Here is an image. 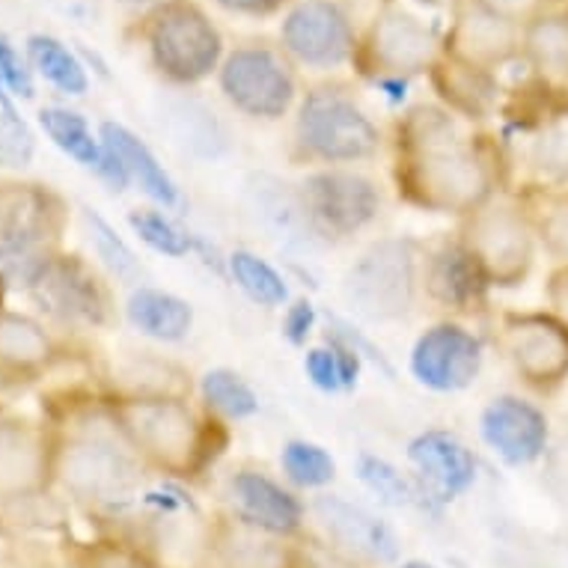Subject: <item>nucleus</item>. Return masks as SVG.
<instances>
[{"instance_id":"nucleus-46","label":"nucleus","mask_w":568,"mask_h":568,"mask_svg":"<svg viewBox=\"0 0 568 568\" xmlns=\"http://www.w3.org/2000/svg\"><path fill=\"white\" fill-rule=\"evenodd\" d=\"M410 3H417V7H429V10H444V7H456L458 0H410Z\"/></svg>"},{"instance_id":"nucleus-40","label":"nucleus","mask_w":568,"mask_h":568,"mask_svg":"<svg viewBox=\"0 0 568 568\" xmlns=\"http://www.w3.org/2000/svg\"><path fill=\"white\" fill-rule=\"evenodd\" d=\"M0 84L7 87L12 95H19V99H33L37 95L30 63L21 57V51L12 45V39L3 30H0Z\"/></svg>"},{"instance_id":"nucleus-8","label":"nucleus","mask_w":568,"mask_h":568,"mask_svg":"<svg viewBox=\"0 0 568 568\" xmlns=\"http://www.w3.org/2000/svg\"><path fill=\"white\" fill-rule=\"evenodd\" d=\"M217 87L233 111L247 120L277 122L298 104V65L280 45L244 42L226 51Z\"/></svg>"},{"instance_id":"nucleus-25","label":"nucleus","mask_w":568,"mask_h":568,"mask_svg":"<svg viewBox=\"0 0 568 568\" xmlns=\"http://www.w3.org/2000/svg\"><path fill=\"white\" fill-rule=\"evenodd\" d=\"M99 138H102V143L108 146V152H111L113 159L120 161L131 185H138L140 191L150 196L159 209H164V212L176 209L179 185L173 182V176H170L168 170H164L159 155H155L134 131L125 129L122 122H102Z\"/></svg>"},{"instance_id":"nucleus-22","label":"nucleus","mask_w":568,"mask_h":568,"mask_svg":"<svg viewBox=\"0 0 568 568\" xmlns=\"http://www.w3.org/2000/svg\"><path fill=\"white\" fill-rule=\"evenodd\" d=\"M485 292L488 283L456 235L423 253V295L429 301L465 313L483 304Z\"/></svg>"},{"instance_id":"nucleus-10","label":"nucleus","mask_w":568,"mask_h":568,"mask_svg":"<svg viewBox=\"0 0 568 568\" xmlns=\"http://www.w3.org/2000/svg\"><path fill=\"white\" fill-rule=\"evenodd\" d=\"M444 57V37L399 3H387L364 30L354 54V65L375 84L410 81L429 75Z\"/></svg>"},{"instance_id":"nucleus-19","label":"nucleus","mask_w":568,"mask_h":568,"mask_svg":"<svg viewBox=\"0 0 568 568\" xmlns=\"http://www.w3.org/2000/svg\"><path fill=\"white\" fill-rule=\"evenodd\" d=\"M226 500L235 518L256 524L262 530L290 536V539L304 530L307 506L301 504L298 494L290 491L277 479H271L265 470H256V467L235 470L226 479Z\"/></svg>"},{"instance_id":"nucleus-36","label":"nucleus","mask_w":568,"mask_h":568,"mask_svg":"<svg viewBox=\"0 0 568 568\" xmlns=\"http://www.w3.org/2000/svg\"><path fill=\"white\" fill-rule=\"evenodd\" d=\"M280 465L290 485L301 491H316L325 485L334 483L336 462L325 447L310 444V440H290L283 453H280Z\"/></svg>"},{"instance_id":"nucleus-17","label":"nucleus","mask_w":568,"mask_h":568,"mask_svg":"<svg viewBox=\"0 0 568 568\" xmlns=\"http://www.w3.org/2000/svg\"><path fill=\"white\" fill-rule=\"evenodd\" d=\"M444 54L494 75L515 57H521V28L479 10L470 0H458L444 33Z\"/></svg>"},{"instance_id":"nucleus-4","label":"nucleus","mask_w":568,"mask_h":568,"mask_svg":"<svg viewBox=\"0 0 568 568\" xmlns=\"http://www.w3.org/2000/svg\"><path fill=\"white\" fill-rule=\"evenodd\" d=\"M152 69L170 87H200L226 57L224 33L200 0H159L140 24Z\"/></svg>"},{"instance_id":"nucleus-15","label":"nucleus","mask_w":568,"mask_h":568,"mask_svg":"<svg viewBox=\"0 0 568 568\" xmlns=\"http://www.w3.org/2000/svg\"><path fill=\"white\" fill-rule=\"evenodd\" d=\"M483 339L453 318L426 327L410 348V373L435 393L467 390L483 373Z\"/></svg>"},{"instance_id":"nucleus-34","label":"nucleus","mask_w":568,"mask_h":568,"mask_svg":"<svg viewBox=\"0 0 568 568\" xmlns=\"http://www.w3.org/2000/svg\"><path fill=\"white\" fill-rule=\"evenodd\" d=\"M361 369V357L348 339H327L325 345L310 348L304 357V373L322 393H339L354 387Z\"/></svg>"},{"instance_id":"nucleus-6","label":"nucleus","mask_w":568,"mask_h":568,"mask_svg":"<svg viewBox=\"0 0 568 568\" xmlns=\"http://www.w3.org/2000/svg\"><path fill=\"white\" fill-rule=\"evenodd\" d=\"M423 253L414 239L373 242L345 271V304L378 325L408 318L423 295Z\"/></svg>"},{"instance_id":"nucleus-39","label":"nucleus","mask_w":568,"mask_h":568,"mask_svg":"<svg viewBox=\"0 0 568 568\" xmlns=\"http://www.w3.org/2000/svg\"><path fill=\"white\" fill-rule=\"evenodd\" d=\"M530 164L545 187H568V129H548L532 140Z\"/></svg>"},{"instance_id":"nucleus-11","label":"nucleus","mask_w":568,"mask_h":568,"mask_svg":"<svg viewBox=\"0 0 568 568\" xmlns=\"http://www.w3.org/2000/svg\"><path fill=\"white\" fill-rule=\"evenodd\" d=\"M54 467L65 488L93 504H125L140 491L143 462L111 423L108 435H81L57 449Z\"/></svg>"},{"instance_id":"nucleus-13","label":"nucleus","mask_w":568,"mask_h":568,"mask_svg":"<svg viewBox=\"0 0 568 568\" xmlns=\"http://www.w3.org/2000/svg\"><path fill=\"white\" fill-rule=\"evenodd\" d=\"M500 348L527 390L550 396L568 382V331L548 310L506 313Z\"/></svg>"},{"instance_id":"nucleus-18","label":"nucleus","mask_w":568,"mask_h":568,"mask_svg":"<svg viewBox=\"0 0 568 568\" xmlns=\"http://www.w3.org/2000/svg\"><path fill=\"white\" fill-rule=\"evenodd\" d=\"M310 513L316 515L331 541L348 550L352 557L375 566H390L399 559V539L393 527L364 506L352 504L339 494H318L310 504Z\"/></svg>"},{"instance_id":"nucleus-14","label":"nucleus","mask_w":568,"mask_h":568,"mask_svg":"<svg viewBox=\"0 0 568 568\" xmlns=\"http://www.w3.org/2000/svg\"><path fill=\"white\" fill-rule=\"evenodd\" d=\"M33 298L48 316L75 327H104L113 304L104 280L81 256H51L39 277L30 283Z\"/></svg>"},{"instance_id":"nucleus-35","label":"nucleus","mask_w":568,"mask_h":568,"mask_svg":"<svg viewBox=\"0 0 568 568\" xmlns=\"http://www.w3.org/2000/svg\"><path fill=\"white\" fill-rule=\"evenodd\" d=\"M357 476L369 491L387 506L396 509H408L423 500V485H417L410 476H405L396 465H390L387 458H378L373 453H364L357 458Z\"/></svg>"},{"instance_id":"nucleus-21","label":"nucleus","mask_w":568,"mask_h":568,"mask_svg":"<svg viewBox=\"0 0 568 568\" xmlns=\"http://www.w3.org/2000/svg\"><path fill=\"white\" fill-rule=\"evenodd\" d=\"M408 462L417 470L423 491L435 500H456L476 483V456L453 432L429 429L408 444Z\"/></svg>"},{"instance_id":"nucleus-5","label":"nucleus","mask_w":568,"mask_h":568,"mask_svg":"<svg viewBox=\"0 0 568 568\" xmlns=\"http://www.w3.org/2000/svg\"><path fill=\"white\" fill-rule=\"evenodd\" d=\"M456 239L476 262L488 290H518L536 265V230L521 200L497 194L458 221Z\"/></svg>"},{"instance_id":"nucleus-47","label":"nucleus","mask_w":568,"mask_h":568,"mask_svg":"<svg viewBox=\"0 0 568 568\" xmlns=\"http://www.w3.org/2000/svg\"><path fill=\"white\" fill-rule=\"evenodd\" d=\"M396 568H438L435 562H426V559H405V562H399Z\"/></svg>"},{"instance_id":"nucleus-44","label":"nucleus","mask_w":568,"mask_h":568,"mask_svg":"<svg viewBox=\"0 0 568 568\" xmlns=\"http://www.w3.org/2000/svg\"><path fill=\"white\" fill-rule=\"evenodd\" d=\"M212 3L230 16H242V19H271V16L290 10L295 0H212Z\"/></svg>"},{"instance_id":"nucleus-23","label":"nucleus","mask_w":568,"mask_h":568,"mask_svg":"<svg viewBox=\"0 0 568 568\" xmlns=\"http://www.w3.org/2000/svg\"><path fill=\"white\" fill-rule=\"evenodd\" d=\"M39 125H42V131L51 138L57 150L65 152L81 168L93 170L95 176L104 179L113 191H125L131 185L120 161L113 159L108 146L102 143V138L93 134L90 122L78 111H69V108H42L39 111Z\"/></svg>"},{"instance_id":"nucleus-37","label":"nucleus","mask_w":568,"mask_h":568,"mask_svg":"<svg viewBox=\"0 0 568 568\" xmlns=\"http://www.w3.org/2000/svg\"><path fill=\"white\" fill-rule=\"evenodd\" d=\"M129 224L140 242L161 256L182 260L194 251V235L182 230L173 217L164 215V209H134L129 215Z\"/></svg>"},{"instance_id":"nucleus-20","label":"nucleus","mask_w":568,"mask_h":568,"mask_svg":"<svg viewBox=\"0 0 568 568\" xmlns=\"http://www.w3.org/2000/svg\"><path fill=\"white\" fill-rule=\"evenodd\" d=\"M212 566L215 568H307L290 536L262 530L233 513L212 521Z\"/></svg>"},{"instance_id":"nucleus-3","label":"nucleus","mask_w":568,"mask_h":568,"mask_svg":"<svg viewBox=\"0 0 568 568\" xmlns=\"http://www.w3.org/2000/svg\"><path fill=\"white\" fill-rule=\"evenodd\" d=\"M382 129L354 87L322 81L298 99L295 150L316 168H354L382 152Z\"/></svg>"},{"instance_id":"nucleus-1","label":"nucleus","mask_w":568,"mask_h":568,"mask_svg":"<svg viewBox=\"0 0 568 568\" xmlns=\"http://www.w3.org/2000/svg\"><path fill=\"white\" fill-rule=\"evenodd\" d=\"M393 182L408 205L429 215H470L500 194V161L444 104H414L393 129Z\"/></svg>"},{"instance_id":"nucleus-42","label":"nucleus","mask_w":568,"mask_h":568,"mask_svg":"<svg viewBox=\"0 0 568 568\" xmlns=\"http://www.w3.org/2000/svg\"><path fill=\"white\" fill-rule=\"evenodd\" d=\"M313 327H316V310H313V304L307 298L292 301L286 313H283V336L292 345H307Z\"/></svg>"},{"instance_id":"nucleus-48","label":"nucleus","mask_w":568,"mask_h":568,"mask_svg":"<svg viewBox=\"0 0 568 568\" xmlns=\"http://www.w3.org/2000/svg\"><path fill=\"white\" fill-rule=\"evenodd\" d=\"M0 280H3V277H0Z\"/></svg>"},{"instance_id":"nucleus-38","label":"nucleus","mask_w":568,"mask_h":568,"mask_svg":"<svg viewBox=\"0 0 568 568\" xmlns=\"http://www.w3.org/2000/svg\"><path fill=\"white\" fill-rule=\"evenodd\" d=\"M84 224L90 230V242H93L99 260L108 265L113 277L122 280V283H138L143 268H140V260L125 244V239H120V233L95 209H84Z\"/></svg>"},{"instance_id":"nucleus-9","label":"nucleus","mask_w":568,"mask_h":568,"mask_svg":"<svg viewBox=\"0 0 568 568\" xmlns=\"http://www.w3.org/2000/svg\"><path fill=\"white\" fill-rule=\"evenodd\" d=\"M295 194L310 235L325 242H345L369 230L384 205L378 182L354 168L310 170Z\"/></svg>"},{"instance_id":"nucleus-33","label":"nucleus","mask_w":568,"mask_h":568,"mask_svg":"<svg viewBox=\"0 0 568 568\" xmlns=\"http://www.w3.org/2000/svg\"><path fill=\"white\" fill-rule=\"evenodd\" d=\"M230 277L239 290L260 307H283L290 304V286L286 277L280 274L271 262H265L260 253L233 251L226 260Z\"/></svg>"},{"instance_id":"nucleus-32","label":"nucleus","mask_w":568,"mask_h":568,"mask_svg":"<svg viewBox=\"0 0 568 568\" xmlns=\"http://www.w3.org/2000/svg\"><path fill=\"white\" fill-rule=\"evenodd\" d=\"M200 396L209 414H215L217 419H230V423L253 417L260 410V396L253 393L251 384L226 366L209 369L200 378Z\"/></svg>"},{"instance_id":"nucleus-28","label":"nucleus","mask_w":568,"mask_h":568,"mask_svg":"<svg viewBox=\"0 0 568 568\" xmlns=\"http://www.w3.org/2000/svg\"><path fill=\"white\" fill-rule=\"evenodd\" d=\"M125 316L140 334L159 343H182L194 327V307L173 292L155 286H134L125 304Z\"/></svg>"},{"instance_id":"nucleus-30","label":"nucleus","mask_w":568,"mask_h":568,"mask_svg":"<svg viewBox=\"0 0 568 568\" xmlns=\"http://www.w3.org/2000/svg\"><path fill=\"white\" fill-rule=\"evenodd\" d=\"M536 230V242L554 265H568V187L539 185L518 196Z\"/></svg>"},{"instance_id":"nucleus-41","label":"nucleus","mask_w":568,"mask_h":568,"mask_svg":"<svg viewBox=\"0 0 568 568\" xmlns=\"http://www.w3.org/2000/svg\"><path fill=\"white\" fill-rule=\"evenodd\" d=\"M470 3H476L479 10L491 12L497 19L513 21L518 28H524L527 21L550 10V0H470Z\"/></svg>"},{"instance_id":"nucleus-27","label":"nucleus","mask_w":568,"mask_h":568,"mask_svg":"<svg viewBox=\"0 0 568 568\" xmlns=\"http://www.w3.org/2000/svg\"><path fill=\"white\" fill-rule=\"evenodd\" d=\"M429 81L435 87V93H438L440 104L456 116H465V120H485L494 108V99H497L494 75L470 69V65L458 63L447 54L435 63V69L429 72Z\"/></svg>"},{"instance_id":"nucleus-7","label":"nucleus","mask_w":568,"mask_h":568,"mask_svg":"<svg viewBox=\"0 0 568 568\" xmlns=\"http://www.w3.org/2000/svg\"><path fill=\"white\" fill-rule=\"evenodd\" d=\"M63 203L42 185H0V277L28 286L54 256Z\"/></svg>"},{"instance_id":"nucleus-26","label":"nucleus","mask_w":568,"mask_h":568,"mask_svg":"<svg viewBox=\"0 0 568 568\" xmlns=\"http://www.w3.org/2000/svg\"><path fill=\"white\" fill-rule=\"evenodd\" d=\"M521 60L548 87H568V10H545L521 28Z\"/></svg>"},{"instance_id":"nucleus-45","label":"nucleus","mask_w":568,"mask_h":568,"mask_svg":"<svg viewBox=\"0 0 568 568\" xmlns=\"http://www.w3.org/2000/svg\"><path fill=\"white\" fill-rule=\"evenodd\" d=\"M87 568H150L146 557L138 550L116 548V545H102V548L90 550V562Z\"/></svg>"},{"instance_id":"nucleus-12","label":"nucleus","mask_w":568,"mask_h":568,"mask_svg":"<svg viewBox=\"0 0 568 568\" xmlns=\"http://www.w3.org/2000/svg\"><path fill=\"white\" fill-rule=\"evenodd\" d=\"M361 24L339 0H295L280 21V48L304 69H339L354 63Z\"/></svg>"},{"instance_id":"nucleus-16","label":"nucleus","mask_w":568,"mask_h":568,"mask_svg":"<svg viewBox=\"0 0 568 568\" xmlns=\"http://www.w3.org/2000/svg\"><path fill=\"white\" fill-rule=\"evenodd\" d=\"M479 432L494 456L506 465L527 467L548 456L550 423L536 402L524 396H494L479 417Z\"/></svg>"},{"instance_id":"nucleus-24","label":"nucleus","mask_w":568,"mask_h":568,"mask_svg":"<svg viewBox=\"0 0 568 568\" xmlns=\"http://www.w3.org/2000/svg\"><path fill=\"white\" fill-rule=\"evenodd\" d=\"M54 456L45 438L28 423L0 417V494H30L42 488Z\"/></svg>"},{"instance_id":"nucleus-43","label":"nucleus","mask_w":568,"mask_h":568,"mask_svg":"<svg viewBox=\"0 0 568 568\" xmlns=\"http://www.w3.org/2000/svg\"><path fill=\"white\" fill-rule=\"evenodd\" d=\"M545 304L548 313L568 331V265H554L545 283Z\"/></svg>"},{"instance_id":"nucleus-29","label":"nucleus","mask_w":568,"mask_h":568,"mask_svg":"<svg viewBox=\"0 0 568 568\" xmlns=\"http://www.w3.org/2000/svg\"><path fill=\"white\" fill-rule=\"evenodd\" d=\"M54 354L51 336L37 318L21 313H0V366L12 373H39Z\"/></svg>"},{"instance_id":"nucleus-31","label":"nucleus","mask_w":568,"mask_h":568,"mask_svg":"<svg viewBox=\"0 0 568 568\" xmlns=\"http://www.w3.org/2000/svg\"><path fill=\"white\" fill-rule=\"evenodd\" d=\"M28 60L39 75L63 95H84L90 90L84 63L78 60L72 48L63 45L57 37H48V33L28 37Z\"/></svg>"},{"instance_id":"nucleus-2","label":"nucleus","mask_w":568,"mask_h":568,"mask_svg":"<svg viewBox=\"0 0 568 568\" xmlns=\"http://www.w3.org/2000/svg\"><path fill=\"white\" fill-rule=\"evenodd\" d=\"M108 417L134 456L170 479H196L224 453V419L200 414L185 393H116Z\"/></svg>"}]
</instances>
